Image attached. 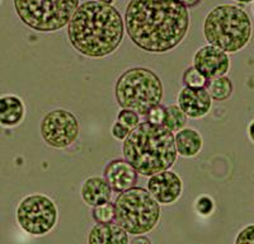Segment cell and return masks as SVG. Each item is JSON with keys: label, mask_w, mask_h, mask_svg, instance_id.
<instances>
[{"label": "cell", "mask_w": 254, "mask_h": 244, "mask_svg": "<svg viewBox=\"0 0 254 244\" xmlns=\"http://www.w3.org/2000/svg\"><path fill=\"white\" fill-rule=\"evenodd\" d=\"M125 29L136 46L150 54L176 49L190 31V12L179 0H130Z\"/></svg>", "instance_id": "6da1fadb"}, {"label": "cell", "mask_w": 254, "mask_h": 244, "mask_svg": "<svg viewBox=\"0 0 254 244\" xmlns=\"http://www.w3.org/2000/svg\"><path fill=\"white\" fill-rule=\"evenodd\" d=\"M125 36L121 13L110 4L88 0L79 4L67 23V37L79 54L99 59L119 49Z\"/></svg>", "instance_id": "7a4b0ae2"}, {"label": "cell", "mask_w": 254, "mask_h": 244, "mask_svg": "<svg viewBox=\"0 0 254 244\" xmlns=\"http://www.w3.org/2000/svg\"><path fill=\"white\" fill-rule=\"evenodd\" d=\"M122 153L125 160L145 177L171 169L178 157L173 132L149 121L139 123L128 132Z\"/></svg>", "instance_id": "3957f363"}, {"label": "cell", "mask_w": 254, "mask_h": 244, "mask_svg": "<svg viewBox=\"0 0 254 244\" xmlns=\"http://www.w3.org/2000/svg\"><path fill=\"white\" fill-rule=\"evenodd\" d=\"M203 36L210 45L228 54L246 49L253 36L248 13L235 4H220L212 8L203 20Z\"/></svg>", "instance_id": "277c9868"}, {"label": "cell", "mask_w": 254, "mask_h": 244, "mask_svg": "<svg viewBox=\"0 0 254 244\" xmlns=\"http://www.w3.org/2000/svg\"><path fill=\"white\" fill-rule=\"evenodd\" d=\"M116 101L120 107L145 116L164 96L162 79L146 67H131L119 76L115 85Z\"/></svg>", "instance_id": "5b68a950"}, {"label": "cell", "mask_w": 254, "mask_h": 244, "mask_svg": "<svg viewBox=\"0 0 254 244\" xmlns=\"http://www.w3.org/2000/svg\"><path fill=\"white\" fill-rule=\"evenodd\" d=\"M115 220L127 234L141 236L150 233L160 220V203L142 187H131L120 192L115 201Z\"/></svg>", "instance_id": "8992f818"}, {"label": "cell", "mask_w": 254, "mask_h": 244, "mask_svg": "<svg viewBox=\"0 0 254 244\" xmlns=\"http://www.w3.org/2000/svg\"><path fill=\"white\" fill-rule=\"evenodd\" d=\"M80 0H13L19 19L33 31L52 33L67 26Z\"/></svg>", "instance_id": "52a82bcc"}, {"label": "cell", "mask_w": 254, "mask_h": 244, "mask_svg": "<svg viewBox=\"0 0 254 244\" xmlns=\"http://www.w3.org/2000/svg\"><path fill=\"white\" fill-rule=\"evenodd\" d=\"M19 227L27 234L44 237L54 230L59 220V210L49 196L35 193L20 201L15 211Z\"/></svg>", "instance_id": "ba28073f"}, {"label": "cell", "mask_w": 254, "mask_h": 244, "mask_svg": "<svg viewBox=\"0 0 254 244\" xmlns=\"http://www.w3.org/2000/svg\"><path fill=\"white\" fill-rule=\"evenodd\" d=\"M40 130L47 145L55 149H66L79 137L80 126L78 119L70 111L58 108L45 115Z\"/></svg>", "instance_id": "9c48e42d"}, {"label": "cell", "mask_w": 254, "mask_h": 244, "mask_svg": "<svg viewBox=\"0 0 254 244\" xmlns=\"http://www.w3.org/2000/svg\"><path fill=\"white\" fill-rule=\"evenodd\" d=\"M229 54L214 45H206L198 49L193 56V66L207 80L226 75L230 70Z\"/></svg>", "instance_id": "30bf717a"}, {"label": "cell", "mask_w": 254, "mask_h": 244, "mask_svg": "<svg viewBox=\"0 0 254 244\" xmlns=\"http://www.w3.org/2000/svg\"><path fill=\"white\" fill-rule=\"evenodd\" d=\"M147 191L160 205H172L182 196L183 182L176 172L167 169L150 176Z\"/></svg>", "instance_id": "8fae6325"}, {"label": "cell", "mask_w": 254, "mask_h": 244, "mask_svg": "<svg viewBox=\"0 0 254 244\" xmlns=\"http://www.w3.org/2000/svg\"><path fill=\"white\" fill-rule=\"evenodd\" d=\"M178 106L190 119H202L212 108V98L205 87H185L178 94Z\"/></svg>", "instance_id": "7c38bea8"}, {"label": "cell", "mask_w": 254, "mask_h": 244, "mask_svg": "<svg viewBox=\"0 0 254 244\" xmlns=\"http://www.w3.org/2000/svg\"><path fill=\"white\" fill-rule=\"evenodd\" d=\"M103 173L112 191L119 193L135 186L139 175L130 163L122 159H116L108 163Z\"/></svg>", "instance_id": "4fadbf2b"}, {"label": "cell", "mask_w": 254, "mask_h": 244, "mask_svg": "<svg viewBox=\"0 0 254 244\" xmlns=\"http://www.w3.org/2000/svg\"><path fill=\"white\" fill-rule=\"evenodd\" d=\"M128 234L117 223H97L88 234L89 244H128Z\"/></svg>", "instance_id": "5bb4252c"}, {"label": "cell", "mask_w": 254, "mask_h": 244, "mask_svg": "<svg viewBox=\"0 0 254 244\" xmlns=\"http://www.w3.org/2000/svg\"><path fill=\"white\" fill-rule=\"evenodd\" d=\"M84 203L90 207L111 201L112 188L103 177H89L84 181L80 188Z\"/></svg>", "instance_id": "9a60e30c"}, {"label": "cell", "mask_w": 254, "mask_h": 244, "mask_svg": "<svg viewBox=\"0 0 254 244\" xmlns=\"http://www.w3.org/2000/svg\"><path fill=\"white\" fill-rule=\"evenodd\" d=\"M26 116L23 101L14 94L0 97V125L4 127H15L20 125Z\"/></svg>", "instance_id": "2e32d148"}, {"label": "cell", "mask_w": 254, "mask_h": 244, "mask_svg": "<svg viewBox=\"0 0 254 244\" xmlns=\"http://www.w3.org/2000/svg\"><path fill=\"white\" fill-rule=\"evenodd\" d=\"M174 142H176L177 153L183 158L196 157L203 148L202 135L194 128L185 127L177 131Z\"/></svg>", "instance_id": "e0dca14e"}, {"label": "cell", "mask_w": 254, "mask_h": 244, "mask_svg": "<svg viewBox=\"0 0 254 244\" xmlns=\"http://www.w3.org/2000/svg\"><path fill=\"white\" fill-rule=\"evenodd\" d=\"M206 89L214 101L224 102L228 101L231 97V94L234 92V85H233V81L230 80V78L222 75L207 80Z\"/></svg>", "instance_id": "ac0fdd59"}, {"label": "cell", "mask_w": 254, "mask_h": 244, "mask_svg": "<svg viewBox=\"0 0 254 244\" xmlns=\"http://www.w3.org/2000/svg\"><path fill=\"white\" fill-rule=\"evenodd\" d=\"M162 125L172 132H177V131L185 128L187 125V115L181 110L179 106H168L165 107V115Z\"/></svg>", "instance_id": "d6986e66"}, {"label": "cell", "mask_w": 254, "mask_h": 244, "mask_svg": "<svg viewBox=\"0 0 254 244\" xmlns=\"http://www.w3.org/2000/svg\"><path fill=\"white\" fill-rule=\"evenodd\" d=\"M92 216L95 223H108L115 220V203L111 201L93 207Z\"/></svg>", "instance_id": "ffe728a7"}, {"label": "cell", "mask_w": 254, "mask_h": 244, "mask_svg": "<svg viewBox=\"0 0 254 244\" xmlns=\"http://www.w3.org/2000/svg\"><path fill=\"white\" fill-rule=\"evenodd\" d=\"M182 80H183V84H185L186 87H190V88L206 87V84H207V79H206L202 74L199 73L198 70H197L194 66H190L185 70Z\"/></svg>", "instance_id": "44dd1931"}, {"label": "cell", "mask_w": 254, "mask_h": 244, "mask_svg": "<svg viewBox=\"0 0 254 244\" xmlns=\"http://www.w3.org/2000/svg\"><path fill=\"white\" fill-rule=\"evenodd\" d=\"M117 121L120 123H122L124 126H126L127 128L132 130L133 127L139 125L140 122V115H137L136 112L131 110H126V108H122L121 111L117 115Z\"/></svg>", "instance_id": "7402d4cb"}, {"label": "cell", "mask_w": 254, "mask_h": 244, "mask_svg": "<svg viewBox=\"0 0 254 244\" xmlns=\"http://www.w3.org/2000/svg\"><path fill=\"white\" fill-rule=\"evenodd\" d=\"M194 209L199 215L208 216L211 215L215 210V201L210 196H199L194 202Z\"/></svg>", "instance_id": "603a6c76"}, {"label": "cell", "mask_w": 254, "mask_h": 244, "mask_svg": "<svg viewBox=\"0 0 254 244\" xmlns=\"http://www.w3.org/2000/svg\"><path fill=\"white\" fill-rule=\"evenodd\" d=\"M235 243L237 244L253 243L254 244V224H251V225H248V227L243 228V229L238 233L237 238H235Z\"/></svg>", "instance_id": "cb8c5ba5"}, {"label": "cell", "mask_w": 254, "mask_h": 244, "mask_svg": "<svg viewBox=\"0 0 254 244\" xmlns=\"http://www.w3.org/2000/svg\"><path fill=\"white\" fill-rule=\"evenodd\" d=\"M164 115L165 107H163L162 105H158L147 112V121L151 122V123H156V125H162L163 120H164Z\"/></svg>", "instance_id": "d4e9b609"}, {"label": "cell", "mask_w": 254, "mask_h": 244, "mask_svg": "<svg viewBox=\"0 0 254 244\" xmlns=\"http://www.w3.org/2000/svg\"><path fill=\"white\" fill-rule=\"evenodd\" d=\"M130 128H127L126 126H124L122 123H120L119 121H116L112 125V128H111V132H112V136L117 140H122L124 141L126 139V136L130 132Z\"/></svg>", "instance_id": "484cf974"}, {"label": "cell", "mask_w": 254, "mask_h": 244, "mask_svg": "<svg viewBox=\"0 0 254 244\" xmlns=\"http://www.w3.org/2000/svg\"><path fill=\"white\" fill-rule=\"evenodd\" d=\"M135 237V238L132 239V243L133 244H137V243H144V244H150L151 243V241H150V238H147V237H145L144 234H141V236H133Z\"/></svg>", "instance_id": "4316f807"}, {"label": "cell", "mask_w": 254, "mask_h": 244, "mask_svg": "<svg viewBox=\"0 0 254 244\" xmlns=\"http://www.w3.org/2000/svg\"><path fill=\"white\" fill-rule=\"evenodd\" d=\"M183 5H186L187 8H193V6L198 5L201 3V0H179Z\"/></svg>", "instance_id": "83f0119b"}, {"label": "cell", "mask_w": 254, "mask_h": 244, "mask_svg": "<svg viewBox=\"0 0 254 244\" xmlns=\"http://www.w3.org/2000/svg\"><path fill=\"white\" fill-rule=\"evenodd\" d=\"M248 137L254 144V120H252L251 123L248 125Z\"/></svg>", "instance_id": "f1b7e54d"}, {"label": "cell", "mask_w": 254, "mask_h": 244, "mask_svg": "<svg viewBox=\"0 0 254 244\" xmlns=\"http://www.w3.org/2000/svg\"><path fill=\"white\" fill-rule=\"evenodd\" d=\"M234 1H237V3L242 4V5H247V4L253 3L254 0H234Z\"/></svg>", "instance_id": "f546056e"}, {"label": "cell", "mask_w": 254, "mask_h": 244, "mask_svg": "<svg viewBox=\"0 0 254 244\" xmlns=\"http://www.w3.org/2000/svg\"><path fill=\"white\" fill-rule=\"evenodd\" d=\"M98 1H101V3L110 4V5H112V3H113V1H115V0H98Z\"/></svg>", "instance_id": "4dcf8cb0"}, {"label": "cell", "mask_w": 254, "mask_h": 244, "mask_svg": "<svg viewBox=\"0 0 254 244\" xmlns=\"http://www.w3.org/2000/svg\"><path fill=\"white\" fill-rule=\"evenodd\" d=\"M253 14H254V1H253Z\"/></svg>", "instance_id": "1f68e13d"}, {"label": "cell", "mask_w": 254, "mask_h": 244, "mask_svg": "<svg viewBox=\"0 0 254 244\" xmlns=\"http://www.w3.org/2000/svg\"><path fill=\"white\" fill-rule=\"evenodd\" d=\"M0 4H1V0H0Z\"/></svg>", "instance_id": "d6a6232c"}]
</instances>
